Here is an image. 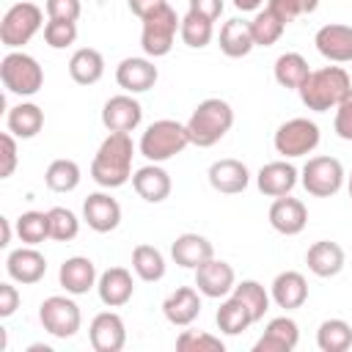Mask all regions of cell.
Returning a JSON list of instances; mask_svg holds the SVG:
<instances>
[{
	"mask_svg": "<svg viewBox=\"0 0 352 352\" xmlns=\"http://www.w3.org/2000/svg\"><path fill=\"white\" fill-rule=\"evenodd\" d=\"M132 154L135 146L129 132H110L96 148V157L91 162V179L107 190L126 184L132 179Z\"/></svg>",
	"mask_w": 352,
	"mask_h": 352,
	"instance_id": "obj_1",
	"label": "cell"
},
{
	"mask_svg": "<svg viewBox=\"0 0 352 352\" xmlns=\"http://www.w3.org/2000/svg\"><path fill=\"white\" fill-rule=\"evenodd\" d=\"M300 99L314 113H327L341 104V99L352 91L349 74L341 66H322L305 77V82L297 88Z\"/></svg>",
	"mask_w": 352,
	"mask_h": 352,
	"instance_id": "obj_2",
	"label": "cell"
},
{
	"mask_svg": "<svg viewBox=\"0 0 352 352\" xmlns=\"http://www.w3.org/2000/svg\"><path fill=\"white\" fill-rule=\"evenodd\" d=\"M231 124H234L231 104L226 99L212 96V99H204L192 110V116H190V121L184 126H187V135H190V143L192 146L209 148V146H214L217 140L226 138V132L231 129Z\"/></svg>",
	"mask_w": 352,
	"mask_h": 352,
	"instance_id": "obj_3",
	"label": "cell"
},
{
	"mask_svg": "<svg viewBox=\"0 0 352 352\" xmlns=\"http://www.w3.org/2000/svg\"><path fill=\"white\" fill-rule=\"evenodd\" d=\"M187 146H190L187 126L173 121V118L154 121L140 138V154L148 162H165V160H170L176 154H182Z\"/></svg>",
	"mask_w": 352,
	"mask_h": 352,
	"instance_id": "obj_4",
	"label": "cell"
},
{
	"mask_svg": "<svg viewBox=\"0 0 352 352\" xmlns=\"http://www.w3.org/2000/svg\"><path fill=\"white\" fill-rule=\"evenodd\" d=\"M0 80H3V85L11 94H16V96H33L44 85V72H41V66H38V60L33 55L19 52V50H11L0 60Z\"/></svg>",
	"mask_w": 352,
	"mask_h": 352,
	"instance_id": "obj_5",
	"label": "cell"
},
{
	"mask_svg": "<svg viewBox=\"0 0 352 352\" xmlns=\"http://www.w3.org/2000/svg\"><path fill=\"white\" fill-rule=\"evenodd\" d=\"M44 25V14L36 3H14L6 14H3V22H0V41L8 47V50H19L25 47Z\"/></svg>",
	"mask_w": 352,
	"mask_h": 352,
	"instance_id": "obj_6",
	"label": "cell"
},
{
	"mask_svg": "<svg viewBox=\"0 0 352 352\" xmlns=\"http://www.w3.org/2000/svg\"><path fill=\"white\" fill-rule=\"evenodd\" d=\"M143 22V33H140V47L148 58H162L170 52L173 47V38L182 28V19L176 16V11L170 6L160 8L157 14L140 19Z\"/></svg>",
	"mask_w": 352,
	"mask_h": 352,
	"instance_id": "obj_7",
	"label": "cell"
},
{
	"mask_svg": "<svg viewBox=\"0 0 352 352\" xmlns=\"http://www.w3.org/2000/svg\"><path fill=\"white\" fill-rule=\"evenodd\" d=\"M272 143H275V151L286 160L305 157L319 146V126L308 118H292L278 126Z\"/></svg>",
	"mask_w": 352,
	"mask_h": 352,
	"instance_id": "obj_8",
	"label": "cell"
},
{
	"mask_svg": "<svg viewBox=\"0 0 352 352\" xmlns=\"http://www.w3.org/2000/svg\"><path fill=\"white\" fill-rule=\"evenodd\" d=\"M302 187L316 198L336 195L344 187V165L336 157H311L302 165Z\"/></svg>",
	"mask_w": 352,
	"mask_h": 352,
	"instance_id": "obj_9",
	"label": "cell"
},
{
	"mask_svg": "<svg viewBox=\"0 0 352 352\" xmlns=\"http://www.w3.org/2000/svg\"><path fill=\"white\" fill-rule=\"evenodd\" d=\"M38 322H41V327H44L50 336H55V338H72V336L80 330L82 316H80V308H77L74 300L55 294V297H47V300L41 302V308H38Z\"/></svg>",
	"mask_w": 352,
	"mask_h": 352,
	"instance_id": "obj_10",
	"label": "cell"
},
{
	"mask_svg": "<svg viewBox=\"0 0 352 352\" xmlns=\"http://www.w3.org/2000/svg\"><path fill=\"white\" fill-rule=\"evenodd\" d=\"M143 121V107L129 94L110 96L102 107V124L107 132H132Z\"/></svg>",
	"mask_w": 352,
	"mask_h": 352,
	"instance_id": "obj_11",
	"label": "cell"
},
{
	"mask_svg": "<svg viewBox=\"0 0 352 352\" xmlns=\"http://www.w3.org/2000/svg\"><path fill=\"white\" fill-rule=\"evenodd\" d=\"M195 286L204 297H226L228 292H234L236 286V275H234V267L228 261H220V258H209L204 261L198 270H195Z\"/></svg>",
	"mask_w": 352,
	"mask_h": 352,
	"instance_id": "obj_12",
	"label": "cell"
},
{
	"mask_svg": "<svg viewBox=\"0 0 352 352\" xmlns=\"http://www.w3.org/2000/svg\"><path fill=\"white\" fill-rule=\"evenodd\" d=\"M88 338H91V346L96 352H121L124 344H126L124 319L118 314H113V311L96 314L91 327H88Z\"/></svg>",
	"mask_w": 352,
	"mask_h": 352,
	"instance_id": "obj_13",
	"label": "cell"
},
{
	"mask_svg": "<svg viewBox=\"0 0 352 352\" xmlns=\"http://www.w3.org/2000/svg\"><path fill=\"white\" fill-rule=\"evenodd\" d=\"M314 44L322 58H327L333 63H349L352 60V25L330 22L316 30Z\"/></svg>",
	"mask_w": 352,
	"mask_h": 352,
	"instance_id": "obj_14",
	"label": "cell"
},
{
	"mask_svg": "<svg viewBox=\"0 0 352 352\" xmlns=\"http://www.w3.org/2000/svg\"><path fill=\"white\" fill-rule=\"evenodd\" d=\"M308 223V209L300 198H292V195H280L272 201L270 206V226L283 234V236H294L305 228Z\"/></svg>",
	"mask_w": 352,
	"mask_h": 352,
	"instance_id": "obj_15",
	"label": "cell"
},
{
	"mask_svg": "<svg viewBox=\"0 0 352 352\" xmlns=\"http://www.w3.org/2000/svg\"><path fill=\"white\" fill-rule=\"evenodd\" d=\"M82 217H85L88 228H94L96 234H107V231L118 228V223H121V206L107 192H91L85 198V204H82Z\"/></svg>",
	"mask_w": 352,
	"mask_h": 352,
	"instance_id": "obj_16",
	"label": "cell"
},
{
	"mask_svg": "<svg viewBox=\"0 0 352 352\" xmlns=\"http://www.w3.org/2000/svg\"><path fill=\"white\" fill-rule=\"evenodd\" d=\"M160 72L148 58H124L116 69V82L126 91V94H143L148 88H154Z\"/></svg>",
	"mask_w": 352,
	"mask_h": 352,
	"instance_id": "obj_17",
	"label": "cell"
},
{
	"mask_svg": "<svg viewBox=\"0 0 352 352\" xmlns=\"http://www.w3.org/2000/svg\"><path fill=\"white\" fill-rule=\"evenodd\" d=\"M162 314L170 324L176 327H187L198 319L201 314V292L192 286H179L176 292H170L162 302Z\"/></svg>",
	"mask_w": 352,
	"mask_h": 352,
	"instance_id": "obj_18",
	"label": "cell"
},
{
	"mask_svg": "<svg viewBox=\"0 0 352 352\" xmlns=\"http://www.w3.org/2000/svg\"><path fill=\"white\" fill-rule=\"evenodd\" d=\"M6 270H8V275H11L16 283L30 286V283H38V280L44 278V272H47V258H44L33 245L16 248V250H11L8 258H6Z\"/></svg>",
	"mask_w": 352,
	"mask_h": 352,
	"instance_id": "obj_19",
	"label": "cell"
},
{
	"mask_svg": "<svg viewBox=\"0 0 352 352\" xmlns=\"http://www.w3.org/2000/svg\"><path fill=\"white\" fill-rule=\"evenodd\" d=\"M96 292H99V300L107 305V308H121L132 300V292H135V283H132V275L129 270L124 267H110L99 275L96 280Z\"/></svg>",
	"mask_w": 352,
	"mask_h": 352,
	"instance_id": "obj_20",
	"label": "cell"
},
{
	"mask_svg": "<svg viewBox=\"0 0 352 352\" xmlns=\"http://www.w3.org/2000/svg\"><path fill=\"white\" fill-rule=\"evenodd\" d=\"M209 184L217 190V192H226V195H236L248 187L250 182V173L245 168V162L234 160V157H226V160H217L209 165Z\"/></svg>",
	"mask_w": 352,
	"mask_h": 352,
	"instance_id": "obj_21",
	"label": "cell"
},
{
	"mask_svg": "<svg viewBox=\"0 0 352 352\" xmlns=\"http://www.w3.org/2000/svg\"><path fill=\"white\" fill-rule=\"evenodd\" d=\"M297 341H300L297 322L289 316H275L264 327V336L256 341L253 352H292L297 346Z\"/></svg>",
	"mask_w": 352,
	"mask_h": 352,
	"instance_id": "obj_22",
	"label": "cell"
},
{
	"mask_svg": "<svg viewBox=\"0 0 352 352\" xmlns=\"http://www.w3.org/2000/svg\"><path fill=\"white\" fill-rule=\"evenodd\" d=\"M256 184L264 195L270 198H280V195H289L297 184V168L286 160H278V162H267L258 176H256Z\"/></svg>",
	"mask_w": 352,
	"mask_h": 352,
	"instance_id": "obj_23",
	"label": "cell"
},
{
	"mask_svg": "<svg viewBox=\"0 0 352 352\" xmlns=\"http://www.w3.org/2000/svg\"><path fill=\"white\" fill-rule=\"evenodd\" d=\"M170 256L179 267H187V270H198L204 261L214 258V248L206 236L201 234H179L176 242L170 245Z\"/></svg>",
	"mask_w": 352,
	"mask_h": 352,
	"instance_id": "obj_24",
	"label": "cell"
},
{
	"mask_svg": "<svg viewBox=\"0 0 352 352\" xmlns=\"http://www.w3.org/2000/svg\"><path fill=\"white\" fill-rule=\"evenodd\" d=\"M132 187L135 192L148 201V204H160L170 195V176L165 168H160L157 162L154 165H143L132 173Z\"/></svg>",
	"mask_w": 352,
	"mask_h": 352,
	"instance_id": "obj_25",
	"label": "cell"
},
{
	"mask_svg": "<svg viewBox=\"0 0 352 352\" xmlns=\"http://www.w3.org/2000/svg\"><path fill=\"white\" fill-rule=\"evenodd\" d=\"M305 264L316 278H333L344 270V248L330 239H319L308 248Z\"/></svg>",
	"mask_w": 352,
	"mask_h": 352,
	"instance_id": "obj_26",
	"label": "cell"
},
{
	"mask_svg": "<svg viewBox=\"0 0 352 352\" xmlns=\"http://www.w3.org/2000/svg\"><path fill=\"white\" fill-rule=\"evenodd\" d=\"M58 280L69 294H85L88 289L96 286V267L85 256H72L60 264Z\"/></svg>",
	"mask_w": 352,
	"mask_h": 352,
	"instance_id": "obj_27",
	"label": "cell"
},
{
	"mask_svg": "<svg viewBox=\"0 0 352 352\" xmlns=\"http://www.w3.org/2000/svg\"><path fill=\"white\" fill-rule=\"evenodd\" d=\"M272 300H275L278 308H286V311L300 308L308 300V280L294 270L280 272L272 280Z\"/></svg>",
	"mask_w": 352,
	"mask_h": 352,
	"instance_id": "obj_28",
	"label": "cell"
},
{
	"mask_svg": "<svg viewBox=\"0 0 352 352\" xmlns=\"http://www.w3.org/2000/svg\"><path fill=\"white\" fill-rule=\"evenodd\" d=\"M69 74L77 85H94L104 74V58L94 47H82L69 58Z\"/></svg>",
	"mask_w": 352,
	"mask_h": 352,
	"instance_id": "obj_29",
	"label": "cell"
},
{
	"mask_svg": "<svg viewBox=\"0 0 352 352\" xmlns=\"http://www.w3.org/2000/svg\"><path fill=\"white\" fill-rule=\"evenodd\" d=\"M6 126H8V132L14 138H22V140L36 138L41 132V126H44V110L38 104H33V102H22V104L8 110Z\"/></svg>",
	"mask_w": 352,
	"mask_h": 352,
	"instance_id": "obj_30",
	"label": "cell"
},
{
	"mask_svg": "<svg viewBox=\"0 0 352 352\" xmlns=\"http://www.w3.org/2000/svg\"><path fill=\"white\" fill-rule=\"evenodd\" d=\"M256 47L253 33H250V22L242 19H228L220 28V50L228 58H245L250 50Z\"/></svg>",
	"mask_w": 352,
	"mask_h": 352,
	"instance_id": "obj_31",
	"label": "cell"
},
{
	"mask_svg": "<svg viewBox=\"0 0 352 352\" xmlns=\"http://www.w3.org/2000/svg\"><path fill=\"white\" fill-rule=\"evenodd\" d=\"M214 319H217L220 333H226V336H239L242 330H248V327L253 324V314H250L248 305H245L239 297H234V294L220 302Z\"/></svg>",
	"mask_w": 352,
	"mask_h": 352,
	"instance_id": "obj_32",
	"label": "cell"
},
{
	"mask_svg": "<svg viewBox=\"0 0 352 352\" xmlns=\"http://www.w3.org/2000/svg\"><path fill=\"white\" fill-rule=\"evenodd\" d=\"M132 270L140 280L154 283V280H162L165 275V258L154 245H138L132 250Z\"/></svg>",
	"mask_w": 352,
	"mask_h": 352,
	"instance_id": "obj_33",
	"label": "cell"
},
{
	"mask_svg": "<svg viewBox=\"0 0 352 352\" xmlns=\"http://www.w3.org/2000/svg\"><path fill=\"white\" fill-rule=\"evenodd\" d=\"M311 74L308 69V60L300 55V52H283L278 60H275V80L278 85L283 88H300L305 82V77Z\"/></svg>",
	"mask_w": 352,
	"mask_h": 352,
	"instance_id": "obj_34",
	"label": "cell"
},
{
	"mask_svg": "<svg viewBox=\"0 0 352 352\" xmlns=\"http://www.w3.org/2000/svg\"><path fill=\"white\" fill-rule=\"evenodd\" d=\"M316 344L322 352H346L352 346V327L344 319H327L316 330Z\"/></svg>",
	"mask_w": 352,
	"mask_h": 352,
	"instance_id": "obj_35",
	"label": "cell"
},
{
	"mask_svg": "<svg viewBox=\"0 0 352 352\" xmlns=\"http://www.w3.org/2000/svg\"><path fill=\"white\" fill-rule=\"evenodd\" d=\"M44 184L52 192H72L80 184V165L74 160H52L47 173H44Z\"/></svg>",
	"mask_w": 352,
	"mask_h": 352,
	"instance_id": "obj_36",
	"label": "cell"
},
{
	"mask_svg": "<svg viewBox=\"0 0 352 352\" xmlns=\"http://www.w3.org/2000/svg\"><path fill=\"white\" fill-rule=\"evenodd\" d=\"M286 30V22L272 11V8H264L253 16L250 22V33H253V41L256 47H272Z\"/></svg>",
	"mask_w": 352,
	"mask_h": 352,
	"instance_id": "obj_37",
	"label": "cell"
},
{
	"mask_svg": "<svg viewBox=\"0 0 352 352\" xmlns=\"http://www.w3.org/2000/svg\"><path fill=\"white\" fill-rule=\"evenodd\" d=\"M179 36H182V41H184L187 47L201 50V47H206V44L212 41V36H214V22H209V19L201 16V14L187 11V14L182 16Z\"/></svg>",
	"mask_w": 352,
	"mask_h": 352,
	"instance_id": "obj_38",
	"label": "cell"
},
{
	"mask_svg": "<svg viewBox=\"0 0 352 352\" xmlns=\"http://www.w3.org/2000/svg\"><path fill=\"white\" fill-rule=\"evenodd\" d=\"M16 234L25 245H41L50 236V214L47 212H25L16 217Z\"/></svg>",
	"mask_w": 352,
	"mask_h": 352,
	"instance_id": "obj_39",
	"label": "cell"
},
{
	"mask_svg": "<svg viewBox=\"0 0 352 352\" xmlns=\"http://www.w3.org/2000/svg\"><path fill=\"white\" fill-rule=\"evenodd\" d=\"M234 297H239L248 305V311L253 314V322L264 319V314L270 311V294L264 292V286L258 280H242V283H236L234 286Z\"/></svg>",
	"mask_w": 352,
	"mask_h": 352,
	"instance_id": "obj_40",
	"label": "cell"
},
{
	"mask_svg": "<svg viewBox=\"0 0 352 352\" xmlns=\"http://www.w3.org/2000/svg\"><path fill=\"white\" fill-rule=\"evenodd\" d=\"M47 214H50V239H55V242H69V239H74V236L80 234V220L74 217L72 209H66V206H52Z\"/></svg>",
	"mask_w": 352,
	"mask_h": 352,
	"instance_id": "obj_41",
	"label": "cell"
},
{
	"mask_svg": "<svg viewBox=\"0 0 352 352\" xmlns=\"http://www.w3.org/2000/svg\"><path fill=\"white\" fill-rule=\"evenodd\" d=\"M176 349L179 352H223V341L209 336V333H201V330H184L179 338H176Z\"/></svg>",
	"mask_w": 352,
	"mask_h": 352,
	"instance_id": "obj_42",
	"label": "cell"
},
{
	"mask_svg": "<svg viewBox=\"0 0 352 352\" xmlns=\"http://www.w3.org/2000/svg\"><path fill=\"white\" fill-rule=\"evenodd\" d=\"M77 38V22H69V19H50L44 25V41L52 47V50H66L72 47Z\"/></svg>",
	"mask_w": 352,
	"mask_h": 352,
	"instance_id": "obj_43",
	"label": "cell"
},
{
	"mask_svg": "<svg viewBox=\"0 0 352 352\" xmlns=\"http://www.w3.org/2000/svg\"><path fill=\"white\" fill-rule=\"evenodd\" d=\"M267 8H272L286 25L294 22L297 16H305V14H314L319 8V0H270Z\"/></svg>",
	"mask_w": 352,
	"mask_h": 352,
	"instance_id": "obj_44",
	"label": "cell"
},
{
	"mask_svg": "<svg viewBox=\"0 0 352 352\" xmlns=\"http://www.w3.org/2000/svg\"><path fill=\"white\" fill-rule=\"evenodd\" d=\"M333 129L341 140H352V91L341 99V104L336 107V121Z\"/></svg>",
	"mask_w": 352,
	"mask_h": 352,
	"instance_id": "obj_45",
	"label": "cell"
},
{
	"mask_svg": "<svg viewBox=\"0 0 352 352\" xmlns=\"http://www.w3.org/2000/svg\"><path fill=\"white\" fill-rule=\"evenodd\" d=\"M47 16L50 19H80V0H47Z\"/></svg>",
	"mask_w": 352,
	"mask_h": 352,
	"instance_id": "obj_46",
	"label": "cell"
},
{
	"mask_svg": "<svg viewBox=\"0 0 352 352\" xmlns=\"http://www.w3.org/2000/svg\"><path fill=\"white\" fill-rule=\"evenodd\" d=\"M0 148H3V168H0V179H8L16 168V140L11 132L0 135Z\"/></svg>",
	"mask_w": 352,
	"mask_h": 352,
	"instance_id": "obj_47",
	"label": "cell"
},
{
	"mask_svg": "<svg viewBox=\"0 0 352 352\" xmlns=\"http://www.w3.org/2000/svg\"><path fill=\"white\" fill-rule=\"evenodd\" d=\"M19 308V292L11 283H0V316H11Z\"/></svg>",
	"mask_w": 352,
	"mask_h": 352,
	"instance_id": "obj_48",
	"label": "cell"
},
{
	"mask_svg": "<svg viewBox=\"0 0 352 352\" xmlns=\"http://www.w3.org/2000/svg\"><path fill=\"white\" fill-rule=\"evenodd\" d=\"M190 11L206 16L209 22H214L223 14V0H190Z\"/></svg>",
	"mask_w": 352,
	"mask_h": 352,
	"instance_id": "obj_49",
	"label": "cell"
},
{
	"mask_svg": "<svg viewBox=\"0 0 352 352\" xmlns=\"http://www.w3.org/2000/svg\"><path fill=\"white\" fill-rule=\"evenodd\" d=\"M168 0H129V11L138 16V19H146L151 14H157L160 8H165Z\"/></svg>",
	"mask_w": 352,
	"mask_h": 352,
	"instance_id": "obj_50",
	"label": "cell"
},
{
	"mask_svg": "<svg viewBox=\"0 0 352 352\" xmlns=\"http://www.w3.org/2000/svg\"><path fill=\"white\" fill-rule=\"evenodd\" d=\"M0 231H3V236H0V248H6V245L11 242V220H8V217H0Z\"/></svg>",
	"mask_w": 352,
	"mask_h": 352,
	"instance_id": "obj_51",
	"label": "cell"
},
{
	"mask_svg": "<svg viewBox=\"0 0 352 352\" xmlns=\"http://www.w3.org/2000/svg\"><path fill=\"white\" fill-rule=\"evenodd\" d=\"M231 3H234L239 11H256V8H258L264 0H231Z\"/></svg>",
	"mask_w": 352,
	"mask_h": 352,
	"instance_id": "obj_52",
	"label": "cell"
},
{
	"mask_svg": "<svg viewBox=\"0 0 352 352\" xmlns=\"http://www.w3.org/2000/svg\"><path fill=\"white\" fill-rule=\"evenodd\" d=\"M30 352H50V346H41V344H33Z\"/></svg>",
	"mask_w": 352,
	"mask_h": 352,
	"instance_id": "obj_53",
	"label": "cell"
},
{
	"mask_svg": "<svg viewBox=\"0 0 352 352\" xmlns=\"http://www.w3.org/2000/svg\"><path fill=\"white\" fill-rule=\"evenodd\" d=\"M349 198H352V173H349Z\"/></svg>",
	"mask_w": 352,
	"mask_h": 352,
	"instance_id": "obj_54",
	"label": "cell"
}]
</instances>
